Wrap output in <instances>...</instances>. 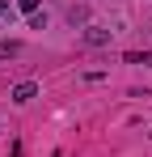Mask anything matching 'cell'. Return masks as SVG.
<instances>
[{
    "label": "cell",
    "mask_w": 152,
    "mask_h": 157,
    "mask_svg": "<svg viewBox=\"0 0 152 157\" xmlns=\"http://www.w3.org/2000/svg\"><path fill=\"white\" fill-rule=\"evenodd\" d=\"M85 43H89V47H106V43H110V30L106 26H89L85 30Z\"/></svg>",
    "instance_id": "1"
},
{
    "label": "cell",
    "mask_w": 152,
    "mask_h": 157,
    "mask_svg": "<svg viewBox=\"0 0 152 157\" xmlns=\"http://www.w3.org/2000/svg\"><path fill=\"white\" fill-rule=\"evenodd\" d=\"M34 94H38V85H34V81H21V85L13 89V102H30Z\"/></svg>",
    "instance_id": "2"
},
{
    "label": "cell",
    "mask_w": 152,
    "mask_h": 157,
    "mask_svg": "<svg viewBox=\"0 0 152 157\" xmlns=\"http://www.w3.org/2000/svg\"><path fill=\"white\" fill-rule=\"evenodd\" d=\"M13 55H21V43H13V38H0V59H13Z\"/></svg>",
    "instance_id": "3"
},
{
    "label": "cell",
    "mask_w": 152,
    "mask_h": 157,
    "mask_svg": "<svg viewBox=\"0 0 152 157\" xmlns=\"http://www.w3.org/2000/svg\"><path fill=\"white\" fill-rule=\"evenodd\" d=\"M123 59L127 64H152V51H127Z\"/></svg>",
    "instance_id": "4"
},
{
    "label": "cell",
    "mask_w": 152,
    "mask_h": 157,
    "mask_svg": "<svg viewBox=\"0 0 152 157\" xmlns=\"http://www.w3.org/2000/svg\"><path fill=\"white\" fill-rule=\"evenodd\" d=\"M30 30H47V17L42 13H30Z\"/></svg>",
    "instance_id": "5"
},
{
    "label": "cell",
    "mask_w": 152,
    "mask_h": 157,
    "mask_svg": "<svg viewBox=\"0 0 152 157\" xmlns=\"http://www.w3.org/2000/svg\"><path fill=\"white\" fill-rule=\"evenodd\" d=\"M17 9L21 13H38V0H17Z\"/></svg>",
    "instance_id": "6"
},
{
    "label": "cell",
    "mask_w": 152,
    "mask_h": 157,
    "mask_svg": "<svg viewBox=\"0 0 152 157\" xmlns=\"http://www.w3.org/2000/svg\"><path fill=\"white\" fill-rule=\"evenodd\" d=\"M0 17H9V4H4V0H0Z\"/></svg>",
    "instance_id": "7"
}]
</instances>
